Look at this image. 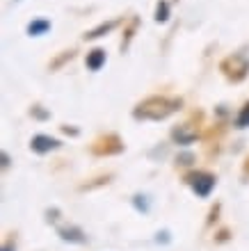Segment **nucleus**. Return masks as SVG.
I'll return each mask as SVG.
<instances>
[{"instance_id": "f257e3e1", "label": "nucleus", "mask_w": 249, "mask_h": 251, "mask_svg": "<svg viewBox=\"0 0 249 251\" xmlns=\"http://www.w3.org/2000/svg\"><path fill=\"white\" fill-rule=\"evenodd\" d=\"M181 107L178 99H167V96H151V99L142 100L135 107V119H144V121H160L167 119L169 114H174Z\"/></svg>"}, {"instance_id": "f03ea898", "label": "nucleus", "mask_w": 249, "mask_h": 251, "mask_svg": "<svg viewBox=\"0 0 249 251\" xmlns=\"http://www.w3.org/2000/svg\"><path fill=\"white\" fill-rule=\"evenodd\" d=\"M222 71L226 73V78L229 80L240 82V80L247 75V71H249V62L245 60V57H240V55H233V57H229V60L222 64Z\"/></svg>"}, {"instance_id": "7ed1b4c3", "label": "nucleus", "mask_w": 249, "mask_h": 251, "mask_svg": "<svg viewBox=\"0 0 249 251\" xmlns=\"http://www.w3.org/2000/svg\"><path fill=\"white\" fill-rule=\"evenodd\" d=\"M188 183H190V187L194 190L197 197H208L213 192V187H215V176L206 172H197L188 176Z\"/></svg>"}, {"instance_id": "20e7f679", "label": "nucleus", "mask_w": 249, "mask_h": 251, "mask_svg": "<svg viewBox=\"0 0 249 251\" xmlns=\"http://www.w3.org/2000/svg\"><path fill=\"white\" fill-rule=\"evenodd\" d=\"M121 149H124V144H121V139L117 135H108V137L99 139L94 144V153L96 155H112V153H119Z\"/></svg>"}, {"instance_id": "39448f33", "label": "nucleus", "mask_w": 249, "mask_h": 251, "mask_svg": "<svg viewBox=\"0 0 249 251\" xmlns=\"http://www.w3.org/2000/svg\"><path fill=\"white\" fill-rule=\"evenodd\" d=\"M30 149H32L34 153H48V151L59 149V142L48 137V135H37V137H32V142H30Z\"/></svg>"}, {"instance_id": "423d86ee", "label": "nucleus", "mask_w": 249, "mask_h": 251, "mask_svg": "<svg viewBox=\"0 0 249 251\" xmlns=\"http://www.w3.org/2000/svg\"><path fill=\"white\" fill-rule=\"evenodd\" d=\"M103 64H105V50L94 48L92 53L87 55V69H89V71H99Z\"/></svg>"}, {"instance_id": "0eeeda50", "label": "nucleus", "mask_w": 249, "mask_h": 251, "mask_svg": "<svg viewBox=\"0 0 249 251\" xmlns=\"http://www.w3.org/2000/svg\"><path fill=\"white\" fill-rule=\"evenodd\" d=\"M48 30H51V21H32L28 25V34L30 37H39V34L48 32Z\"/></svg>"}, {"instance_id": "6e6552de", "label": "nucleus", "mask_w": 249, "mask_h": 251, "mask_svg": "<svg viewBox=\"0 0 249 251\" xmlns=\"http://www.w3.org/2000/svg\"><path fill=\"white\" fill-rule=\"evenodd\" d=\"M194 137H197V132L188 130L185 126H181V128H176V130H174V139H176L178 144H190Z\"/></svg>"}, {"instance_id": "1a4fd4ad", "label": "nucleus", "mask_w": 249, "mask_h": 251, "mask_svg": "<svg viewBox=\"0 0 249 251\" xmlns=\"http://www.w3.org/2000/svg\"><path fill=\"white\" fill-rule=\"evenodd\" d=\"M117 25V21H110V23H103V25H99L96 30H92L89 34H85V39H96V37H103L105 32H110L112 27Z\"/></svg>"}, {"instance_id": "9d476101", "label": "nucleus", "mask_w": 249, "mask_h": 251, "mask_svg": "<svg viewBox=\"0 0 249 251\" xmlns=\"http://www.w3.org/2000/svg\"><path fill=\"white\" fill-rule=\"evenodd\" d=\"M62 238L64 240H73V242H85V238H83V233L78 231V228H71V231H69V228H62Z\"/></svg>"}, {"instance_id": "9b49d317", "label": "nucleus", "mask_w": 249, "mask_h": 251, "mask_svg": "<svg viewBox=\"0 0 249 251\" xmlns=\"http://www.w3.org/2000/svg\"><path fill=\"white\" fill-rule=\"evenodd\" d=\"M169 19V5H167V2H158V12H156V21H160V23H163V21H167Z\"/></svg>"}, {"instance_id": "f8f14e48", "label": "nucleus", "mask_w": 249, "mask_h": 251, "mask_svg": "<svg viewBox=\"0 0 249 251\" xmlns=\"http://www.w3.org/2000/svg\"><path fill=\"white\" fill-rule=\"evenodd\" d=\"M249 126V103L243 107V112L238 114V128H247Z\"/></svg>"}]
</instances>
